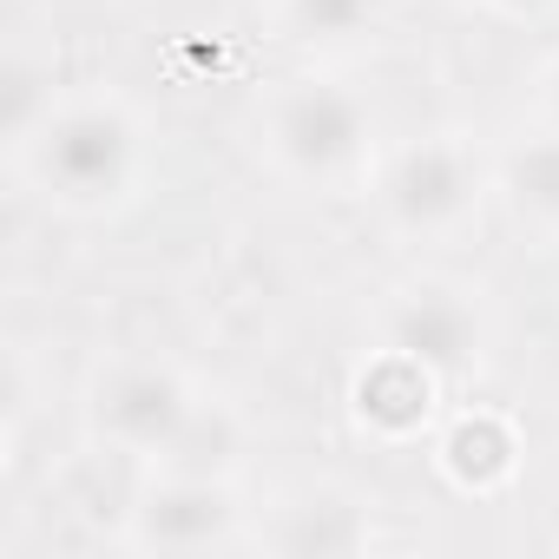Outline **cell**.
Returning a JSON list of instances; mask_svg holds the SVG:
<instances>
[{"label": "cell", "instance_id": "cell-8", "mask_svg": "<svg viewBox=\"0 0 559 559\" xmlns=\"http://www.w3.org/2000/svg\"><path fill=\"white\" fill-rule=\"evenodd\" d=\"M250 546L284 559H356L376 546V507L349 487H310L276 500L270 520L250 533Z\"/></svg>", "mask_w": 559, "mask_h": 559}, {"label": "cell", "instance_id": "cell-3", "mask_svg": "<svg viewBox=\"0 0 559 559\" xmlns=\"http://www.w3.org/2000/svg\"><path fill=\"white\" fill-rule=\"evenodd\" d=\"M362 191L395 243H454L493 204V152L461 126H435L382 145Z\"/></svg>", "mask_w": 559, "mask_h": 559}, {"label": "cell", "instance_id": "cell-10", "mask_svg": "<svg viewBox=\"0 0 559 559\" xmlns=\"http://www.w3.org/2000/svg\"><path fill=\"white\" fill-rule=\"evenodd\" d=\"M493 211L539 250H559V132L533 126L493 152Z\"/></svg>", "mask_w": 559, "mask_h": 559}, {"label": "cell", "instance_id": "cell-2", "mask_svg": "<svg viewBox=\"0 0 559 559\" xmlns=\"http://www.w3.org/2000/svg\"><path fill=\"white\" fill-rule=\"evenodd\" d=\"M250 152L276 185L356 191L382 158L376 99L343 73H290L250 99Z\"/></svg>", "mask_w": 559, "mask_h": 559}, {"label": "cell", "instance_id": "cell-12", "mask_svg": "<svg viewBox=\"0 0 559 559\" xmlns=\"http://www.w3.org/2000/svg\"><path fill=\"white\" fill-rule=\"evenodd\" d=\"M60 80H53V67H40V60H27V53H14L8 60V73H0V145H21L53 106H60Z\"/></svg>", "mask_w": 559, "mask_h": 559}, {"label": "cell", "instance_id": "cell-1", "mask_svg": "<svg viewBox=\"0 0 559 559\" xmlns=\"http://www.w3.org/2000/svg\"><path fill=\"white\" fill-rule=\"evenodd\" d=\"M8 158H14V178L47 211L99 224V217H119L139 204V191L158 165V139L132 93L73 86Z\"/></svg>", "mask_w": 559, "mask_h": 559}, {"label": "cell", "instance_id": "cell-14", "mask_svg": "<svg viewBox=\"0 0 559 559\" xmlns=\"http://www.w3.org/2000/svg\"><path fill=\"white\" fill-rule=\"evenodd\" d=\"M487 8H500V14H539V8H552V0H487Z\"/></svg>", "mask_w": 559, "mask_h": 559}, {"label": "cell", "instance_id": "cell-7", "mask_svg": "<svg viewBox=\"0 0 559 559\" xmlns=\"http://www.w3.org/2000/svg\"><path fill=\"white\" fill-rule=\"evenodd\" d=\"M349 421L376 448H421L448 421V382L415 356L369 343V356L349 376Z\"/></svg>", "mask_w": 559, "mask_h": 559}, {"label": "cell", "instance_id": "cell-6", "mask_svg": "<svg viewBox=\"0 0 559 559\" xmlns=\"http://www.w3.org/2000/svg\"><path fill=\"white\" fill-rule=\"evenodd\" d=\"M119 546H126V552H158V559L250 546L237 474L145 467V480H139V493H132V507H126V520H119Z\"/></svg>", "mask_w": 559, "mask_h": 559}, {"label": "cell", "instance_id": "cell-11", "mask_svg": "<svg viewBox=\"0 0 559 559\" xmlns=\"http://www.w3.org/2000/svg\"><path fill=\"white\" fill-rule=\"evenodd\" d=\"M389 0H270V34L304 53H343L376 40Z\"/></svg>", "mask_w": 559, "mask_h": 559}, {"label": "cell", "instance_id": "cell-9", "mask_svg": "<svg viewBox=\"0 0 559 559\" xmlns=\"http://www.w3.org/2000/svg\"><path fill=\"white\" fill-rule=\"evenodd\" d=\"M520 454H526L520 421L500 408H448V421L428 441L435 474L467 500H500L520 480Z\"/></svg>", "mask_w": 559, "mask_h": 559}, {"label": "cell", "instance_id": "cell-13", "mask_svg": "<svg viewBox=\"0 0 559 559\" xmlns=\"http://www.w3.org/2000/svg\"><path fill=\"white\" fill-rule=\"evenodd\" d=\"M526 119L559 132V53H552V60L533 73V99H526Z\"/></svg>", "mask_w": 559, "mask_h": 559}, {"label": "cell", "instance_id": "cell-4", "mask_svg": "<svg viewBox=\"0 0 559 559\" xmlns=\"http://www.w3.org/2000/svg\"><path fill=\"white\" fill-rule=\"evenodd\" d=\"M369 343L415 356L421 369H435L448 389L474 382L493 362L500 343V310L487 297L480 276L461 270H408L369 304Z\"/></svg>", "mask_w": 559, "mask_h": 559}, {"label": "cell", "instance_id": "cell-5", "mask_svg": "<svg viewBox=\"0 0 559 559\" xmlns=\"http://www.w3.org/2000/svg\"><path fill=\"white\" fill-rule=\"evenodd\" d=\"M204 402L211 395L198 389V376H185L165 356H106V362H93V376L80 389V421H86L93 448L158 467L185 448Z\"/></svg>", "mask_w": 559, "mask_h": 559}]
</instances>
